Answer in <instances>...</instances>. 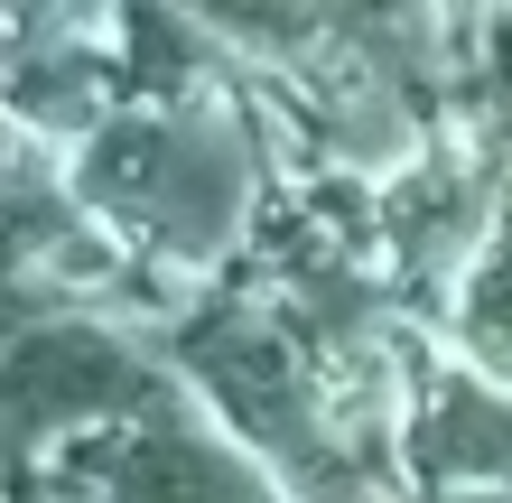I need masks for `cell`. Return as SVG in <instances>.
Segmentation results:
<instances>
[]
</instances>
